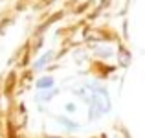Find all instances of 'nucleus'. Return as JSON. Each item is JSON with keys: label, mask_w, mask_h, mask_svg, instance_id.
Segmentation results:
<instances>
[{"label": "nucleus", "mask_w": 145, "mask_h": 138, "mask_svg": "<svg viewBox=\"0 0 145 138\" xmlns=\"http://www.w3.org/2000/svg\"><path fill=\"white\" fill-rule=\"evenodd\" d=\"M52 85V79H44V81H39V87H48Z\"/></svg>", "instance_id": "f257e3e1"}]
</instances>
